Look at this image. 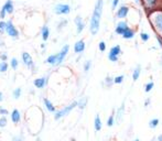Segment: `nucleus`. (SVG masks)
<instances>
[{
  "label": "nucleus",
  "instance_id": "nucleus-1",
  "mask_svg": "<svg viewBox=\"0 0 162 141\" xmlns=\"http://www.w3.org/2000/svg\"><path fill=\"white\" fill-rule=\"evenodd\" d=\"M103 6H104V1L103 0H97L94 11H93V16L91 18V27H89V31L93 35H96L99 31L100 19H102L103 14Z\"/></svg>",
  "mask_w": 162,
  "mask_h": 141
},
{
  "label": "nucleus",
  "instance_id": "nucleus-2",
  "mask_svg": "<svg viewBox=\"0 0 162 141\" xmlns=\"http://www.w3.org/2000/svg\"><path fill=\"white\" fill-rule=\"evenodd\" d=\"M148 20L150 24L152 26V29L156 34L162 35V10L153 11L148 14Z\"/></svg>",
  "mask_w": 162,
  "mask_h": 141
},
{
  "label": "nucleus",
  "instance_id": "nucleus-3",
  "mask_svg": "<svg viewBox=\"0 0 162 141\" xmlns=\"http://www.w3.org/2000/svg\"><path fill=\"white\" fill-rule=\"evenodd\" d=\"M140 2L147 16L153 11L162 10V0H140Z\"/></svg>",
  "mask_w": 162,
  "mask_h": 141
},
{
  "label": "nucleus",
  "instance_id": "nucleus-4",
  "mask_svg": "<svg viewBox=\"0 0 162 141\" xmlns=\"http://www.w3.org/2000/svg\"><path fill=\"white\" fill-rule=\"evenodd\" d=\"M76 106H78V102H74V103H72L71 105H68V106H66V107H64L62 110H60V111H57L56 114H55V116H54V118L56 119H60V118H62V117H64V116H66V115H68L72 110H73Z\"/></svg>",
  "mask_w": 162,
  "mask_h": 141
},
{
  "label": "nucleus",
  "instance_id": "nucleus-5",
  "mask_svg": "<svg viewBox=\"0 0 162 141\" xmlns=\"http://www.w3.org/2000/svg\"><path fill=\"white\" fill-rule=\"evenodd\" d=\"M121 48L120 45H115L110 49V51L108 53V60L111 62H117L119 60V55L121 54Z\"/></svg>",
  "mask_w": 162,
  "mask_h": 141
},
{
  "label": "nucleus",
  "instance_id": "nucleus-6",
  "mask_svg": "<svg viewBox=\"0 0 162 141\" xmlns=\"http://www.w3.org/2000/svg\"><path fill=\"white\" fill-rule=\"evenodd\" d=\"M54 12L56 14H68L71 12V7L68 5L60 3L54 7Z\"/></svg>",
  "mask_w": 162,
  "mask_h": 141
},
{
  "label": "nucleus",
  "instance_id": "nucleus-7",
  "mask_svg": "<svg viewBox=\"0 0 162 141\" xmlns=\"http://www.w3.org/2000/svg\"><path fill=\"white\" fill-rule=\"evenodd\" d=\"M13 11V5H12V1L11 0H8L5 5H3L2 9H1V12H0V18L2 19L6 17L7 13H11Z\"/></svg>",
  "mask_w": 162,
  "mask_h": 141
},
{
  "label": "nucleus",
  "instance_id": "nucleus-8",
  "mask_svg": "<svg viewBox=\"0 0 162 141\" xmlns=\"http://www.w3.org/2000/svg\"><path fill=\"white\" fill-rule=\"evenodd\" d=\"M6 31H7V33H8V35H10L11 38H18V35H19L18 30L16 29V27L13 26V23L11 22V21H8V22H7Z\"/></svg>",
  "mask_w": 162,
  "mask_h": 141
},
{
  "label": "nucleus",
  "instance_id": "nucleus-9",
  "mask_svg": "<svg viewBox=\"0 0 162 141\" xmlns=\"http://www.w3.org/2000/svg\"><path fill=\"white\" fill-rule=\"evenodd\" d=\"M68 50H70V46H68V45H64L63 49L61 50V52L57 54V60H56V64H55V65L61 64V63L64 61L65 56H66L67 53H68Z\"/></svg>",
  "mask_w": 162,
  "mask_h": 141
},
{
  "label": "nucleus",
  "instance_id": "nucleus-10",
  "mask_svg": "<svg viewBox=\"0 0 162 141\" xmlns=\"http://www.w3.org/2000/svg\"><path fill=\"white\" fill-rule=\"evenodd\" d=\"M128 28H129V27H128L127 21H119V22L117 23V26H116L115 32L117 33V34H119V35H122L124 34V32L128 29Z\"/></svg>",
  "mask_w": 162,
  "mask_h": 141
},
{
  "label": "nucleus",
  "instance_id": "nucleus-11",
  "mask_svg": "<svg viewBox=\"0 0 162 141\" xmlns=\"http://www.w3.org/2000/svg\"><path fill=\"white\" fill-rule=\"evenodd\" d=\"M124 115H125V102H122L121 106L117 109V114L115 115V118H116V122L117 124H120L124 119Z\"/></svg>",
  "mask_w": 162,
  "mask_h": 141
},
{
  "label": "nucleus",
  "instance_id": "nucleus-12",
  "mask_svg": "<svg viewBox=\"0 0 162 141\" xmlns=\"http://www.w3.org/2000/svg\"><path fill=\"white\" fill-rule=\"evenodd\" d=\"M128 13H129V7L128 6H121L120 8L117 10L116 17L119 18V19H124V18H127Z\"/></svg>",
  "mask_w": 162,
  "mask_h": 141
},
{
  "label": "nucleus",
  "instance_id": "nucleus-13",
  "mask_svg": "<svg viewBox=\"0 0 162 141\" xmlns=\"http://www.w3.org/2000/svg\"><path fill=\"white\" fill-rule=\"evenodd\" d=\"M75 23H76L77 33H82V31L84 30V28H85V23L83 22L82 18H81L80 16H77L76 18H75Z\"/></svg>",
  "mask_w": 162,
  "mask_h": 141
},
{
  "label": "nucleus",
  "instance_id": "nucleus-14",
  "mask_svg": "<svg viewBox=\"0 0 162 141\" xmlns=\"http://www.w3.org/2000/svg\"><path fill=\"white\" fill-rule=\"evenodd\" d=\"M84 50H85V42L83 41V40L77 41L75 43V45H74V52L75 53H82Z\"/></svg>",
  "mask_w": 162,
  "mask_h": 141
},
{
  "label": "nucleus",
  "instance_id": "nucleus-15",
  "mask_svg": "<svg viewBox=\"0 0 162 141\" xmlns=\"http://www.w3.org/2000/svg\"><path fill=\"white\" fill-rule=\"evenodd\" d=\"M135 33H136V30L131 29V28H128L121 36L124 39H126V40H130V39H132L135 36Z\"/></svg>",
  "mask_w": 162,
  "mask_h": 141
},
{
  "label": "nucleus",
  "instance_id": "nucleus-16",
  "mask_svg": "<svg viewBox=\"0 0 162 141\" xmlns=\"http://www.w3.org/2000/svg\"><path fill=\"white\" fill-rule=\"evenodd\" d=\"M22 60H23V63H24L27 66H29V67H30L32 65V63H33L31 55L29 54V53H27V52H23L22 53Z\"/></svg>",
  "mask_w": 162,
  "mask_h": 141
},
{
  "label": "nucleus",
  "instance_id": "nucleus-17",
  "mask_svg": "<svg viewBox=\"0 0 162 141\" xmlns=\"http://www.w3.org/2000/svg\"><path fill=\"white\" fill-rule=\"evenodd\" d=\"M102 119L99 117V115H96L95 120H94V128H95L96 131H100L102 130Z\"/></svg>",
  "mask_w": 162,
  "mask_h": 141
},
{
  "label": "nucleus",
  "instance_id": "nucleus-18",
  "mask_svg": "<svg viewBox=\"0 0 162 141\" xmlns=\"http://www.w3.org/2000/svg\"><path fill=\"white\" fill-rule=\"evenodd\" d=\"M11 119H12V121L14 122V124H18V122L20 121V112L18 109H14L12 111V114H11Z\"/></svg>",
  "mask_w": 162,
  "mask_h": 141
},
{
  "label": "nucleus",
  "instance_id": "nucleus-19",
  "mask_svg": "<svg viewBox=\"0 0 162 141\" xmlns=\"http://www.w3.org/2000/svg\"><path fill=\"white\" fill-rule=\"evenodd\" d=\"M140 73H141V67H140V65H138V66L134 70V73H132V80H134V82L139 80Z\"/></svg>",
  "mask_w": 162,
  "mask_h": 141
},
{
  "label": "nucleus",
  "instance_id": "nucleus-20",
  "mask_svg": "<svg viewBox=\"0 0 162 141\" xmlns=\"http://www.w3.org/2000/svg\"><path fill=\"white\" fill-rule=\"evenodd\" d=\"M45 85V78H37V80H34V86L37 87V88H43Z\"/></svg>",
  "mask_w": 162,
  "mask_h": 141
},
{
  "label": "nucleus",
  "instance_id": "nucleus-21",
  "mask_svg": "<svg viewBox=\"0 0 162 141\" xmlns=\"http://www.w3.org/2000/svg\"><path fill=\"white\" fill-rule=\"evenodd\" d=\"M44 105H45V107H46V109H48L49 111H51V112L55 111V107L53 106V104H52L49 99H46V98H44Z\"/></svg>",
  "mask_w": 162,
  "mask_h": 141
},
{
  "label": "nucleus",
  "instance_id": "nucleus-22",
  "mask_svg": "<svg viewBox=\"0 0 162 141\" xmlns=\"http://www.w3.org/2000/svg\"><path fill=\"white\" fill-rule=\"evenodd\" d=\"M116 122V118H115V112H113L109 117H108V119H107V127H113L114 126V124Z\"/></svg>",
  "mask_w": 162,
  "mask_h": 141
},
{
  "label": "nucleus",
  "instance_id": "nucleus-23",
  "mask_svg": "<svg viewBox=\"0 0 162 141\" xmlns=\"http://www.w3.org/2000/svg\"><path fill=\"white\" fill-rule=\"evenodd\" d=\"M159 124H160V120L158 118H153V119H151L149 121V128H151V129H154V128H157L158 126H159Z\"/></svg>",
  "mask_w": 162,
  "mask_h": 141
},
{
  "label": "nucleus",
  "instance_id": "nucleus-24",
  "mask_svg": "<svg viewBox=\"0 0 162 141\" xmlns=\"http://www.w3.org/2000/svg\"><path fill=\"white\" fill-rule=\"evenodd\" d=\"M49 35H50V30H49L48 27H43L42 28V39L46 41L49 39Z\"/></svg>",
  "mask_w": 162,
  "mask_h": 141
},
{
  "label": "nucleus",
  "instance_id": "nucleus-25",
  "mask_svg": "<svg viewBox=\"0 0 162 141\" xmlns=\"http://www.w3.org/2000/svg\"><path fill=\"white\" fill-rule=\"evenodd\" d=\"M56 60H57V54L54 55H50L48 58H46V63L51 65H55L56 64Z\"/></svg>",
  "mask_w": 162,
  "mask_h": 141
},
{
  "label": "nucleus",
  "instance_id": "nucleus-26",
  "mask_svg": "<svg viewBox=\"0 0 162 141\" xmlns=\"http://www.w3.org/2000/svg\"><path fill=\"white\" fill-rule=\"evenodd\" d=\"M153 87H154V83H153V82H149V83H147L146 86H145V92H146V93H150V92L152 90Z\"/></svg>",
  "mask_w": 162,
  "mask_h": 141
},
{
  "label": "nucleus",
  "instance_id": "nucleus-27",
  "mask_svg": "<svg viewBox=\"0 0 162 141\" xmlns=\"http://www.w3.org/2000/svg\"><path fill=\"white\" fill-rule=\"evenodd\" d=\"M114 78H111L110 76H107L105 78V85L107 87H111L113 85H114Z\"/></svg>",
  "mask_w": 162,
  "mask_h": 141
},
{
  "label": "nucleus",
  "instance_id": "nucleus-28",
  "mask_svg": "<svg viewBox=\"0 0 162 141\" xmlns=\"http://www.w3.org/2000/svg\"><path fill=\"white\" fill-rule=\"evenodd\" d=\"M140 39L142 40L143 42H148L150 40V35L149 33H147V32H141L140 33Z\"/></svg>",
  "mask_w": 162,
  "mask_h": 141
},
{
  "label": "nucleus",
  "instance_id": "nucleus-29",
  "mask_svg": "<svg viewBox=\"0 0 162 141\" xmlns=\"http://www.w3.org/2000/svg\"><path fill=\"white\" fill-rule=\"evenodd\" d=\"M124 78H125L124 75H119V76H116L114 78V83L115 84H121L122 82H124Z\"/></svg>",
  "mask_w": 162,
  "mask_h": 141
},
{
  "label": "nucleus",
  "instance_id": "nucleus-30",
  "mask_svg": "<svg viewBox=\"0 0 162 141\" xmlns=\"http://www.w3.org/2000/svg\"><path fill=\"white\" fill-rule=\"evenodd\" d=\"M7 70H8V64H7V62L2 61L0 63V72L3 73V72H6Z\"/></svg>",
  "mask_w": 162,
  "mask_h": 141
},
{
  "label": "nucleus",
  "instance_id": "nucleus-31",
  "mask_svg": "<svg viewBox=\"0 0 162 141\" xmlns=\"http://www.w3.org/2000/svg\"><path fill=\"white\" fill-rule=\"evenodd\" d=\"M86 104H87V99H86V98H83V99H81L80 102H78V107H80L81 109H84Z\"/></svg>",
  "mask_w": 162,
  "mask_h": 141
},
{
  "label": "nucleus",
  "instance_id": "nucleus-32",
  "mask_svg": "<svg viewBox=\"0 0 162 141\" xmlns=\"http://www.w3.org/2000/svg\"><path fill=\"white\" fill-rule=\"evenodd\" d=\"M98 49H99V51H100V52H105V50H106V43H105V42H104V41L99 42Z\"/></svg>",
  "mask_w": 162,
  "mask_h": 141
},
{
  "label": "nucleus",
  "instance_id": "nucleus-33",
  "mask_svg": "<svg viewBox=\"0 0 162 141\" xmlns=\"http://www.w3.org/2000/svg\"><path fill=\"white\" fill-rule=\"evenodd\" d=\"M7 124H8V121H7L6 117H1V118H0V127H1V128L6 127Z\"/></svg>",
  "mask_w": 162,
  "mask_h": 141
},
{
  "label": "nucleus",
  "instance_id": "nucleus-34",
  "mask_svg": "<svg viewBox=\"0 0 162 141\" xmlns=\"http://www.w3.org/2000/svg\"><path fill=\"white\" fill-rule=\"evenodd\" d=\"M6 26H7V22H3V21L0 22V33H3L6 31Z\"/></svg>",
  "mask_w": 162,
  "mask_h": 141
},
{
  "label": "nucleus",
  "instance_id": "nucleus-35",
  "mask_svg": "<svg viewBox=\"0 0 162 141\" xmlns=\"http://www.w3.org/2000/svg\"><path fill=\"white\" fill-rule=\"evenodd\" d=\"M11 67H12L13 70H16V68L18 67V60H17V58H12V60H11Z\"/></svg>",
  "mask_w": 162,
  "mask_h": 141
},
{
  "label": "nucleus",
  "instance_id": "nucleus-36",
  "mask_svg": "<svg viewBox=\"0 0 162 141\" xmlns=\"http://www.w3.org/2000/svg\"><path fill=\"white\" fill-rule=\"evenodd\" d=\"M20 95H21V89L20 88H17L16 90H13V97L14 98H19Z\"/></svg>",
  "mask_w": 162,
  "mask_h": 141
},
{
  "label": "nucleus",
  "instance_id": "nucleus-37",
  "mask_svg": "<svg viewBox=\"0 0 162 141\" xmlns=\"http://www.w3.org/2000/svg\"><path fill=\"white\" fill-rule=\"evenodd\" d=\"M91 65H92L91 61H87V62H86L85 65H84V70H85V72H88L89 68H91Z\"/></svg>",
  "mask_w": 162,
  "mask_h": 141
},
{
  "label": "nucleus",
  "instance_id": "nucleus-38",
  "mask_svg": "<svg viewBox=\"0 0 162 141\" xmlns=\"http://www.w3.org/2000/svg\"><path fill=\"white\" fill-rule=\"evenodd\" d=\"M156 39H157V41H158V43H159V45L162 48V35L156 34Z\"/></svg>",
  "mask_w": 162,
  "mask_h": 141
},
{
  "label": "nucleus",
  "instance_id": "nucleus-39",
  "mask_svg": "<svg viewBox=\"0 0 162 141\" xmlns=\"http://www.w3.org/2000/svg\"><path fill=\"white\" fill-rule=\"evenodd\" d=\"M118 5H119V0H113V2H111V7H113V9H116Z\"/></svg>",
  "mask_w": 162,
  "mask_h": 141
},
{
  "label": "nucleus",
  "instance_id": "nucleus-40",
  "mask_svg": "<svg viewBox=\"0 0 162 141\" xmlns=\"http://www.w3.org/2000/svg\"><path fill=\"white\" fill-rule=\"evenodd\" d=\"M0 115H8V110L3 108H0Z\"/></svg>",
  "mask_w": 162,
  "mask_h": 141
},
{
  "label": "nucleus",
  "instance_id": "nucleus-41",
  "mask_svg": "<svg viewBox=\"0 0 162 141\" xmlns=\"http://www.w3.org/2000/svg\"><path fill=\"white\" fill-rule=\"evenodd\" d=\"M0 58L2 60V61H6L7 60V55L6 54H2V55H0Z\"/></svg>",
  "mask_w": 162,
  "mask_h": 141
},
{
  "label": "nucleus",
  "instance_id": "nucleus-42",
  "mask_svg": "<svg viewBox=\"0 0 162 141\" xmlns=\"http://www.w3.org/2000/svg\"><path fill=\"white\" fill-rule=\"evenodd\" d=\"M13 141H22V138L21 137H16V138H13Z\"/></svg>",
  "mask_w": 162,
  "mask_h": 141
},
{
  "label": "nucleus",
  "instance_id": "nucleus-43",
  "mask_svg": "<svg viewBox=\"0 0 162 141\" xmlns=\"http://www.w3.org/2000/svg\"><path fill=\"white\" fill-rule=\"evenodd\" d=\"M149 105H150V99H147L146 102H145V106H146V107H148Z\"/></svg>",
  "mask_w": 162,
  "mask_h": 141
},
{
  "label": "nucleus",
  "instance_id": "nucleus-44",
  "mask_svg": "<svg viewBox=\"0 0 162 141\" xmlns=\"http://www.w3.org/2000/svg\"><path fill=\"white\" fill-rule=\"evenodd\" d=\"M157 140H158V141H162V135L158 136V138H157Z\"/></svg>",
  "mask_w": 162,
  "mask_h": 141
},
{
  "label": "nucleus",
  "instance_id": "nucleus-45",
  "mask_svg": "<svg viewBox=\"0 0 162 141\" xmlns=\"http://www.w3.org/2000/svg\"><path fill=\"white\" fill-rule=\"evenodd\" d=\"M3 100V95H2V93H0V102H2Z\"/></svg>",
  "mask_w": 162,
  "mask_h": 141
},
{
  "label": "nucleus",
  "instance_id": "nucleus-46",
  "mask_svg": "<svg viewBox=\"0 0 162 141\" xmlns=\"http://www.w3.org/2000/svg\"><path fill=\"white\" fill-rule=\"evenodd\" d=\"M134 141H140V140H139V139H138V138H136V139H135Z\"/></svg>",
  "mask_w": 162,
  "mask_h": 141
},
{
  "label": "nucleus",
  "instance_id": "nucleus-47",
  "mask_svg": "<svg viewBox=\"0 0 162 141\" xmlns=\"http://www.w3.org/2000/svg\"><path fill=\"white\" fill-rule=\"evenodd\" d=\"M135 1H136V2H140V0H135Z\"/></svg>",
  "mask_w": 162,
  "mask_h": 141
},
{
  "label": "nucleus",
  "instance_id": "nucleus-48",
  "mask_svg": "<svg viewBox=\"0 0 162 141\" xmlns=\"http://www.w3.org/2000/svg\"><path fill=\"white\" fill-rule=\"evenodd\" d=\"M151 141H156V138H153V139H152V140H151Z\"/></svg>",
  "mask_w": 162,
  "mask_h": 141
}]
</instances>
